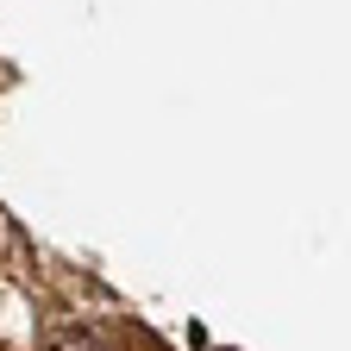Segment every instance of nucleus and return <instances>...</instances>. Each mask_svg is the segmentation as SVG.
Instances as JSON below:
<instances>
[{
  "label": "nucleus",
  "mask_w": 351,
  "mask_h": 351,
  "mask_svg": "<svg viewBox=\"0 0 351 351\" xmlns=\"http://www.w3.org/2000/svg\"><path fill=\"white\" fill-rule=\"evenodd\" d=\"M119 351H169V345H163L151 326H125V332H119Z\"/></svg>",
  "instance_id": "obj_2"
},
{
  "label": "nucleus",
  "mask_w": 351,
  "mask_h": 351,
  "mask_svg": "<svg viewBox=\"0 0 351 351\" xmlns=\"http://www.w3.org/2000/svg\"><path fill=\"white\" fill-rule=\"evenodd\" d=\"M44 351H107V345L88 332V326H57L51 339H44Z\"/></svg>",
  "instance_id": "obj_1"
}]
</instances>
